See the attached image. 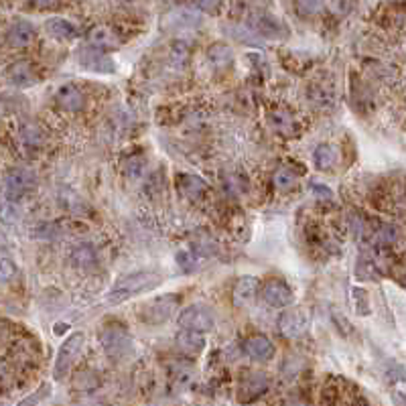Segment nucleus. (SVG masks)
<instances>
[{"instance_id": "obj_1", "label": "nucleus", "mask_w": 406, "mask_h": 406, "mask_svg": "<svg viewBox=\"0 0 406 406\" xmlns=\"http://www.w3.org/2000/svg\"><path fill=\"white\" fill-rule=\"evenodd\" d=\"M161 282H163V274L159 271L128 272L114 282V286L106 295V301L112 303V305H120V303L133 299L136 295H142L146 291H153V289L161 286Z\"/></svg>"}, {"instance_id": "obj_2", "label": "nucleus", "mask_w": 406, "mask_h": 406, "mask_svg": "<svg viewBox=\"0 0 406 406\" xmlns=\"http://www.w3.org/2000/svg\"><path fill=\"white\" fill-rule=\"evenodd\" d=\"M100 343L110 360H126L135 352V341L122 325H104L100 331Z\"/></svg>"}, {"instance_id": "obj_3", "label": "nucleus", "mask_w": 406, "mask_h": 406, "mask_svg": "<svg viewBox=\"0 0 406 406\" xmlns=\"http://www.w3.org/2000/svg\"><path fill=\"white\" fill-rule=\"evenodd\" d=\"M86 346V335L82 331H76L71 333L59 348L57 356H55V363H53V378L59 382L67 376V372L71 370L74 361L78 360L80 352L84 350Z\"/></svg>"}, {"instance_id": "obj_4", "label": "nucleus", "mask_w": 406, "mask_h": 406, "mask_svg": "<svg viewBox=\"0 0 406 406\" xmlns=\"http://www.w3.org/2000/svg\"><path fill=\"white\" fill-rule=\"evenodd\" d=\"M37 187V175L31 169L25 167H14L6 173L4 177V189H6V197L10 201L27 195L29 191H33Z\"/></svg>"}, {"instance_id": "obj_5", "label": "nucleus", "mask_w": 406, "mask_h": 406, "mask_svg": "<svg viewBox=\"0 0 406 406\" xmlns=\"http://www.w3.org/2000/svg\"><path fill=\"white\" fill-rule=\"evenodd\" d=\"M179 325L185 331L201 335V333H207V331H212L216 327V317H214V313L210 309L193 305V307H187V309L181 311Z\"/></svg>"}, {"instance_id": "obj_6", "label": "nucleus", "mask_w": 406, "mask_h": 406, "mask_svg": "<svg viewBox=\"0 0 406 406\" xmlns=\"http://www.w3.org/2000/svg\"><path fill=\"white\" fill-rule=\"evenodd\" d=\"M179 297L177 295H165V297H159L146 305L140 307V317L144 323H150V325H159V323H165L169 317L173 315L175 307L179 305Z\"/></svg>"}, {"instance_id": "obj_7", "label": "nucleus", "mask_w": 406, "mask_h": 406, "mask_svg": "<svg viewBox=\"0 0 406 406\" xmlns=\"http://www.w3.org/2000/svg\"><path fill=\"white\" fill-rule=\"evenodd\" d=\"M307 325H309V313L303 307L289 309L278 319V329H280L282 337H286V339H295V337L303 335Z\"/></svg>"}, {"instance_id": "obj_8", "label": "nucleus", "mask_w": 406, "mask_h": 406, "mask_svg": "<svg viewBox=\"0 0 406 406\" xmlns=\"http://www.w3.org/2000/svg\"><path fill=\"white\" fill-rule=\"evenodd\" d=\"M262 299H264L267 305L282 309V307H289L293 303V291L286 282H282L278 278H272V280L262 284Z\"/></svg>"}, {"instance_id": "obj_9", "label": "nucleus", "mask_w": 406, "mask_h": 406, "mask_svg": "<svg viewBox=\"0 0 406 406\" xmlns=\"http://www.w3.org/2000/svg\"><path fill=\"white\" fill-rule=\"evenodd\" d=\"M78 59H80V65L88 71H93V74H114L116 71V65L114 61L102 53V51H95L91 47H86L78 53Z\"/></svg>"}, {"instance_id": "obj_10", "label": "nucleus", "mask_w": 406, "mask_h": 406, "mask_svg": "<svg viewBox=\"0 0 406 406\" xmlns=\"http://www.w3.org/2000/svg\"><path fill=\"white\" fill-rule=\"evenodd\" d=\"M252 31L260 37H269V39H282L286 35L284 25L272 16L271 12H258L252 19Z\"/></svg>"}, {"instance_id": "obj_11", "label": "nucleus", "mask_w": 406, "mask_h": 406, "mask_svg": "<svg viewBox=\"0 0 406 406\" xmlns=\"http://www.w3.org/2000/svg\"><path fill=\"white\" fill-rule=\"evenodd\" d=\"M267 390H269L267 376L260 374V372H254V374L246 376V380L242 382V386H240V401L242 403H252L258 396H262Z\"/></svg>"}, {"instance_id": "obj_12", "label": "nucleus", "mask_w": 406, "mask_h": 406, "mask_svg": "<svg viewBox=\"0 0 406 406\" xmlns=\"http://www.w3.org/2000/svg\"><path fill=\"white\" fill-rule=\"evenodd\" d=\"M6 78L12 86H19V88H29V86L37 84V74H35V69L29 61L12 63L6 71Z\"/></svg>"}, {"instance_id": "obj_13", "label": "nucleus", "mask_w": 406, "mask_h": 406, "mask_svg": "<svg viewBox=\"0 0 406 406\" xmlns=\"http://www.w3.org/2000/svg\"><path fill=\"white\" fill-rule=\"evenodd\" d=\"M260 286V280L256 276H240L236 286H234V305L236 307H246L252 303Z\"/></svg>"}, {"instance_id": "obj_14", "label": "nucleus", "mask_w": 406, "mask_h": 406, "mask_svg": "<svg viewBox=\"0 0 406 406\" xmlns=\"http://www.w3.org/2000/svg\"><path fill=\"white\" fill-rule=\"evenodd\" d=\"M55 100H57L59 108L65 110V112H80L84 108V104H86L84 91L76 88V86H71V84L61 86L59 91H57V95H55Z\"/></svg>"}, {"instance_id": "obj_15", "label": "nucleus", "mask_w": 406, "mask_h": 406, "mask_svg": "<svg viewBox=\"0 0 406 406\" xmlns=\"http://www.w3.org/2000/svg\"><path fill=\"white\" fill-rule=\"evenodd\" d=\"M37 39V31L31 23L27 21H19L14 23L8 33H6V41L10 47H29L33 45V41Z\"/></svg>"}, {"instance_id": "obj_16", "label": "nucleus", "mask_w": 406, "mask_h": 406, "mask_svg": "<svg viewBox=\"0 0 406 406\" xmlns=\"http://www.w3.org/2000/svg\"><path fill=\"white\" fill-rule=\"evenodd\" d=\"M88 43L95 51H114L120 45V39L116 37V33L108 27H93L88 33Z\"/></svg>"}, {"instance_id": "obj_17", "label": "nucleus", "mask_w": 406, "mask_h": 406, "mask_svg": "<svg viewBox=\"0 0 406 406\" xmlns=\"http://www.w3.org/2000/svg\"><path fill=\"white\" fill-rule=\"evenodd\" d=\"M244 348H246V354L250 356V360L254 361H269L274 356V346L264 335H252Z\"/></svg>"}, {"instance_id": "obj_18", "label": "nucleus", "mask_w": 406, "mask_h": 406, "mask_svg": "<svg viewBox=\"0 0 406 406\" xmlns=\"http://www.w3.org/2000/svg\"><path fill=\"white\" fill-rule=\"evenodd\" d=\"M47 33L59 41H74L80 37V31L74 23H69L67 19H59V16H53L45 23Z\"/></svg>"}, {"instance_id": "obj_19", "label": "nucleus", "mask_w": 406, "mask_h": 406, "mask_svg": "<svg viewBox=\"0 0 406 406\" xmlns=\"http://www.w3.org/2000/svg\"><path fill=\"white\" fill-rule=\"evenodd\" d=\"M177 187H179V191L185 197H189V199H193V201L201 199L203 193L207 191V183H205V181L201 179V177H197V175H189V173L179 175Z\"/></svg>"}, {"instance_id": "obj_20", "label": "nucleus", "mask_w": 406, "mask_h": 406, "mask_svg": "<svg viewBox=\"0 0 406 406\" xmlns=\"http://www.w3.org/2000/svg\"><path fill=\"white\" fill-rule=\"evenodd\" d=\"M271 126L278 135L293 136L297 133V120L293 118V114L284 112V110H274L271 114Z\"/></svg>"}, {"instance_id": "obj_21", "label": "nucleus", "mask_w": 406, "mask_h": 406, "mask_svg": "<svg viewBox=\"0 0 406 406\" xmlns=\"http://www.w3.org/2000/svg\"><path fill=\"white\" fill-rule=\"evenodd\" d=\"M313 161H315L317 169L321 171H329L333 169L335 161H337V150L333 144H319L313 153Z\"/></svg>"}, {"instance_id": "obj_22", "label": "nucleus", "mask_w": 406, "mask_h": 406, "mask_svg": "<svg viewBox=\"0 0 406 406\" xmlns=\"http://www.w3.org/2000/svg\"><path fill=\"white\" fill-rule=\"evenodd\" d=\"M207 57H210L212 65L218 67V69L232 67V63H234V53H232V49L227 45H224V43H216V45L210 47Z\"/></svg>"}, {"instance_id": "obj_23", "label": "nucleus", "mask_w": 406, "mask_h": 406, "mask_svg": "<svg viewBox=\"0 0 406 406\" xmlns=\"http://www.w3.org/2000/svg\"><path fill=\"white\" fill-rule=\"evenodd\" d=\"M177 346L181 348V352H187V354H199L203 348H205V339L199 335V333H191V331H185L177 337Z\"/></svg>"}, {"instance_id": "obj_24", "label": "nucleus", "mask_w": 406, "mask_h": 406, "mask_svg": "<svg viewBox=\"0 0 406 406\" xmlns=\"http://www.w3.org/2000/svg\"><path fill=\"white\" fill-rule=\"evenodd\" d=\"M272 183H274V187H276L278 191H289V189H293V187L297 185V173H295L291 167L282 165V167H278V169L274 171Z\"/></svg>"}, {"instance_id": "obj_25", "label": "nucleus", "mask_w": 406, "mask_h": 406, "mask_svg": "<svg viewBox=\"0 0 406 406\" xmlns=\"http://www.w3.org/2000/svg\"><path fill=\"white\" fill-rule=\"evenodd\" d=\"M227 33H229L232 37H236L240 43H246V45H258V37H256V33H254V31H250V29H248V27H244V25H232Z\"/></svg>"}, {"instance_id": "obj_26", "label": "nucleus", "mask_w": 406, "mask_h": 406, "mask_svg": "<svg viewBox=\"0 0 406 406\" xmlns=\"http://www.w3.org/2000/svg\"><path fill=\"white\" fill-rule=\"evenodd\" d=\"M49 394H51V384H43L37 392H33L31 396H27L25 401H21L19 406H37L41 405L45 398H49Z\"/></svg>"}, {"instance_id": "obj_27", "label": "nucleus", "mask_w": 406, "mask_h": 406, "mask_svg": "<svg viewBox=\"0 0 406 406\" xmlns=\"http://www.w3.org/2000/svg\"><path fill=\"white\" fill-rule=\"evenodd\" d=\"M23 136H25L27 144H31V146H39V144L43 142L41 128H39V126H33V124H29V126L23 128Z\"/></svg>"}, {"instance_id": "obj_28", "label": "nucleus", "mask_w": 406, "mask_h": 406, "mask_svg": "<svg viewBox=\"0 0 406 406\" xmlns=\"http://www.w3.org/2000/svg\"><path fill=\"white\" fill-rule=\"evenodd\" d=\"M16 276V267L8 258H0V282H10Z\"/></svg>"}, {"instance_id": "obj_29", "label": "nucleus", "mask_w": 406, "mask_h": 406, "mask_svg": "<svg viewBox=\"0 0 406 406\" xmlns=\"http://www.w3.org/2000/svg\"><path fill=\"white\" fill-rule=\"evenodd\" d=\"M74 258H76V262L78 264H82V267H88V264H93V252H91L90 248H80L76 254H74Z\"/></svg>"}, {"instance_id": "obj_30", "label": "nucleus", "mask_w": 406, "mask_h": 406, "mask_svg": "<svg viewBox=\"0 0 406 406\" xmlns=\"http://www.w3.org/2000/svg\"><path fill=\"white\" fill-rule=\"evenodd\" d=\"M177 264H179L181 269H185V271H191V269H193V264H195V258H193V254H191V252L181 250V252H177Z\"/></svg>"}, {"instance_id": "obj_31", "label": "nucleus", "mask_w": 406, "mask_h": 406, "mask_svg": "<svg viewBox=\"0 0 406 406\" xmlns=\"http://www.w3.org/2000/svg\"><path fill=\"white\" fill-rule=\"evenodd\" d=\"M187 55H189V49L185 43H175L173 47V59L175 63H185L187 61Z\"/></svg>"}, {"instance_id": "obj_32", "label": "nucleus", "mask_w": 406, "mask_h": 406, "mask_svg": "<svg viewBox=\"0 0 406 406\" xmlns=\"http://www.w3.org/2000/svg\"><path fill=\"white\" fill-rule=\"evenodd\" d=\"M195 8H199V10H207V12H216V10H220V2H197V4H193Z\"/></svg>"}, {"instance_id": "obj_33", "label": "nucleus", "mask_w": 406, "mask_h": 406, "mask_svg": "<svg viewBox=\"0 0 406 406\" xmlns=\"http://www.w3.org/2000/svg\"><path fill=\"white\" fill-rule=\"evenodd\" d=\"M311 189L315 191L317 197H331V189H329V187H325V185L313 183V185H311Z\"/></svg>"}]
</instances>
